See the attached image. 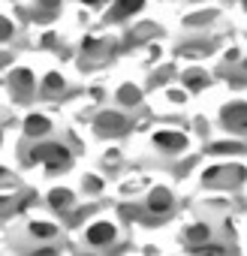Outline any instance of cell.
I'll return each mask as SVG.
<instances>
[{
    "label": "cell",
    "mask_w": 247,
    "mask_h": 256,
    "mask_svg": "<svg viewBox=\"0 0 247 256\" xmlns=\"http://www.w3.org/2000/svg\"><path fill=\"white\" fill-rule=\"evenodd\" d=\"M30 160H34V163H42V160H46L48 169H58V166H64V163L70 160V151H66L64 145H42V148H36V151L30 154Z\"/></svg>",
    "instance_id": "obj_1"
},
{
    "label": "cell",
    "mask_w": 247,
    "mask_h": 256,
    "mask_svg": "<svg viewBox=\"0 0 247 256\" xmlns=\"http://www.w3.org/2000/svg\"><path fill=\"white\" fill-rule=\"evenodd\" d=\"M223 124L232 130H247V102H232L223 108Z\"/></svg>",
    "instance_id": "obj_2"
},
{
    "label": "cell",
    "mask_w": 247,
    "mask_h": 256,
    "mask_svg": "<svg viewBox=\"0 0 247 256\" xmlns=\"http://www.w3.org/2000/svg\"><path fill=\"white\" fill-rule=\"evenodd\" d=\"M112 238H114V226H112V223H94V226L88 229V241L96 244V247L108 244Z\"/></svg>",
    "instance_id": "obj_3"
},
{
    "label": "cell",
    "mask_w": 247,
    "mask_h": 256,
    "mask_svg": "<svg viewBox=\"0 0 247 256\" xmlns=\"http://www.w3.org/2000/svg\"><path fill=\"white\" fill-rule=\"evenodd\" d=\"M154 145H160V148H166V151H181L184 145H187V139L181 136V133H154Z\"/></svg>",
    "instance_id": "obj_4"
},
{
    "label": "cell",
    "mask_w": 247,
    "mask_h": 256,
    "mask_svg": "<svg viewBox=\"0 0 247 256\" xmlns=\"http://www.w3.org/2000/svg\"><path fill=\"white\" fill-rule=\"evenodd\" d=\"M48 130H52V124H48L42 114H30L28 124H24V133H28V136H42V133H48Z\"/></svg>",
    "instance_id": "obj_5"
},
{
    "label": "cell",
    "mask_w": 247,
    "mask_h": 256,
    "mask_svg": "<svg viewBox=\"0 0 247 256\" xmlns=\"http://www.w3.org/2000/svg\"><path fill=\"white\" fill-rule=\"evenodd\" d=\"M142 6H145V0H118L114 10H112V18H124L130 12H139Z\"/></svg>",
    "instance_id": "obj_6"
},
{
    "label": "cell",
    "mask_w": 247,
    "mask_h": 256,
    "mask_svg": "<svg viewBox=\"0 0 247 256\" xmlns=\"http://www.w3.org/2000/svg\"><path fill=\"white\" fill-rule=\"evenodd\" d=\"M169 205H172V196L166 190H154L151 199H148V208L151 211H169Z\"/></svg>",
    "instance_id": "obj_7"
},
{
    "label": "cell",
    "mask_w": 247,
    "mask_h": 256,
    "mask_svg": "<svg viewBox=\"0 0 247 256\" xmlns=\"http://www.w3.org/2000/svg\"><path fill=\"white\" fill-rule=\"evenodd\" d=\"M100 130H124V118L114 114V112L100 114Z\"/></svg>",
    "instance_id": "obj_8"
},
{
    "label": "cell",
    "mask_w": 247,
    "mask_h": 256,
    "mask_svg": "<svg viewBox=\"0 0 247 256\" xmlns=\"http://www.w3.org/2000/svg\"><path fill=\"white\" fill-rule=\"evenodd\" d=\"M12 82H16L22 90H28V88H34V72H30V70H16Z\"/></svg>",
    "instance_id": "obj_9"
},
{
    "label": "cell",
    "mask_w": 247,
    "mask_h": 256,
    "mask_svg": "<svg viewBox=\"0 0 247 256\" xmlns=\"http://www.w3.org/2000/svg\"><path fill=\"white\" fill-rule=\"evenodd\" d=\"M30 232H34L36 238H54V235H58V229H54L52 223H30Z\"/></svg>",
    "instance_id": "obj_10"
},
{
    "label": "cell",
    "mask_w": 247,
    "mask_h": 256,
    "mask_svg": "<svg viewBox=\"0 0 247 256\" xmlns=\"http://www.w3.org/2000/svg\"><path fill=\"white\" fill-rule=\"evenodd\" d=\"M205 238H208V226H205V223L187 229V241H205Z\"/></svg>",
    "instance_id": "obj_11"
},
{
    "label": "cell",
    "mask_w": 247,
    "mask_h": 256,
    "mask_svg": "<svg viewBox=\"0 0 247 256\" xmlns=\"http://www.w3.org/2000/svg\"><path fill=\"white\" fill-rule=\"evenodd\" d=\"M48 202H52L54 208H64V205L70 202V190H54V193L48 196Z\"/></svg>",
    "instance_id": "obj_12"
},
{
    "label": "cell",
    "mask_w": 247,
    "mask_h": 256,
    "mask_svg": "<svg viewBox=\"0 0 247 256\" xmlns=\"http://www.w3.org/2000/svg\"><path fill=\"white\" fill-rule=\"evenodd\" d=\"M46 88H48V90H60V88H64V78H60L58 72H48V76H46Z\"/></svg>",
    "instance_id": "obj_13"
},
{
    "label": "cell",
    "mask_w": 247,
    "mask_h": 256,
    "mask_svg": "<svg viewBox=\"0 0 247 256\" xmlns=\"http://www.w3.org/2000/svg\"><path fill=\"white\" fill-rule=\"evenodd\" d=\"M136 100H139V90L136 88H120V102H130L133 106Z\"/></svg>",
    "instance_id": "obj_14"
},
{
    "label": "cell",
    "mask_w": 247,
    "mask_h": 256,
    "mask_svg": "<svg viewBox=\"0 0 247 256\" xmlns=\"http://www.w3.org/2000/svg\"><path fill=\"white\" fill-rule=\"evenodd\" d=\"M211 151H217V154H220V151H244V145H238V142H220V145H214Z\"/></svg>",
    "instance_id": "obj_15"
},
{
    "label": "cell",
    "mask_w": 247,
    "mask_h": 256,
    "mask_svg": "<svg viewBox=\"0 0 247 256\" xmlns=\"http://www.w3.org/2000/svg\"><path fill=\"white\" fill-rule=\"evenodd\" d=\"M193 253H223V247H217V244H196Z\"/></svg>",
    "instance_id": "obj_16"
},
{
    "label": "cell",
    "mask_w": 247,
    "mask_h": 256,
    "mask_svg": "<svg viewBox=\"0 0 247 256\" xmlns=\"http://www.w3.org/2000/svg\"><path fill=\"white\" fill-rule=\"evenodd\" d=\"M187 84H190L193 90H202V88H205V78H199V76H193V72H190V76H187Z\"/></svg>",
    "instance_id": "obj_17"
},
{
    "label": "cell",
    "mask_w": 247,
    "mask_h": 256,
    "mask_svg": "<svg viewBox=\"0 0 247 256\" xmlns=\"http://www.w3.org/2000/svg\"><path fill=\"white\" fill-rule=\"evenodd\" d=\"M0 24H4V28H0V36H4V40H10V34H12V24L4 18V22H0Z\"/></svg>",
    "instance_id": "obj_18"
},
{
    "label": "cell",
    "mask_w": 247,
    "mask_h": 256,
    "mask_svg": "<svg viewBox=\"0 0 247 256\" xmlns=\"http://www.w3.org/2000/svg\"><path fill=\"white\" fill-rule=\"evenodd\" d=\"M169 100H175V102H181V100H184V94H181V90H169Z\"/></svg>",
    "instance_id": "obj_19"
},
{
    "label": "cell",
    "mask_w": 247,
    "mask_h": 256,
    "mask_svg": "<svg viewBox=\"0 0 247 256\" xmlns=\"http://www.w3.org/2000/svg\"><path fill=\"white\" fill-rule=\"evenodd\" d=\"M40 4H42V6H48V10H52V6H58V4H60V0H40Z\"/></svg>",
    "instance_id": "obj_20"
},
{
    "label": "cell",
    "mask_w": 247,
    "mask_h": 256,
    "mask_svg": "<svg viewBox=\"0 0 247 256\" xmlns=\"http://www.w3.org/2000/svg\"><path fill=\"white\" fill-rule=\"evenodd\" d=\"M84 4H96V0H84Z\"/></svg>",
    "instance_id": "obj_21"
},
{
    "label": "cell",
    "mask_w": 247,
    "mask_h": 256,
    "mask_svg": "<svg viewBox=\"0 0 247 256\" xmlns=\"http://www.w3.org/2000/svg\"><path fill=\"white\" fill-rule=\"evenodd\" d=\"M244 66H247V60H244Z\"/></svg>",
    "instance_id": "obj_22"
}]
</instances>
